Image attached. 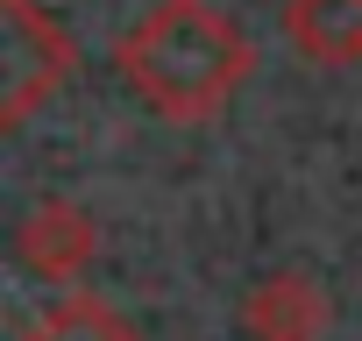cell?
Returning <instances> with one entry per match:
<instances>
[{"label":"cell","mask_w":362,"mask_h":341,"mask_svg":"<svg viewBox=\"0 0 362 341\" xmlns=\"http://www.w3.org/2000/svg\"><path fill=\"white\" fill-rule=\"evenodd\" d=\"M15 256H22L29 277L71 284V277L100 256V221H93L78 200H36V207L15 221Z\"/></svg>","instance_id":"cell-3"},{"label":"cell","mask_w":362,"mask_h":341,"mask_svg":"<svg viewBox=\"0 0 362 341\" xmlns=\"http://www.w3.org/2000/svg\"><path fill=\"white\" fill-rule=\"evenodd\" d=\"M284 36L305 64L348 71L362 64V0H284Z\"/></svg>","instance_id":"cell-5"},{"label":"cell","mask_w":362,"mask_h":341,"mask_svg":"<svg viewBox=\"0 0 362 341\" xmlns=\"http://www.w3.org/2000/svg\"><path fill=\"white\" fill-rule=\"evenodd\" d=\"M235 320H242L249 341H320L334 327V299L305 270H270V277H256L242 291Z\"/></svg>","instance_id":"cell-4"},{"label":"cell","mask_w":362,"mask_h":341,"mask_svg":"<svg viewBox=\"0 0 362 341\" xmlns=\"http://www.w3.org/2000/svg\"><path fill=\"white\" fill-rule=\"evenodd\" d=\"M22 341H142V334H135V320L114 313L107 299H93V291H64L57 306H43V313L29 320Z\"/></svg>","instance_id":"cell-6"},{"label":"cell","mask_w":362,"mask_h":341,"mask_svg":"<svg viewBox=\"0 0 362 341\" xmlns=\"http://www.w3.org/2000/svg\"><path fill=\"white\" fill-rule=\"evenodd\" d=\"M78 79V43L43 0H0V128H22L50 93Z\"/></svg>","instance_id":"cell-2"},{"label":"cell","mask_w":362,"mask_h":341,"mask_svg":"<svg viewBox=\"0 0 362 341\" xmlns=\"http://www.w3.org/2000/svg\"><path fill=\"white\" fill-rule=\"evenodd\" d=\"M121 86L177 128H199L256 79V43L221 0H156L114 43Z\"/></svg>","instance_id":"cell-1"}]
</instances>
